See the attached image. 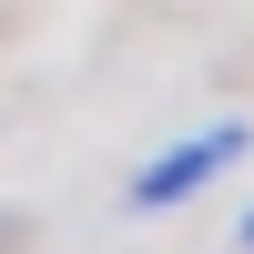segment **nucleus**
I'll list each match as a JSON object with an SVG mask.
<instances>
[{
	"label": "nucleus",
	"mask_w": 254,
	"mask_h": 254,
	"mask_svg": "<svg viewBox=\"0 0 254 254\" xmlns=\"http://www.w3.org/2000/svg\"><path fill=\"white\" fill-rule=\"evenodd\" d=\"M244 153H254V122H214V132H193V142H173V153H153V163L132 173V193H122V203H132V214H173L183 193H203L214 173H234Z\"/></svg>",
	"instance_id": "f257e3e1"
},
{
	"label": "nucleus",
	"mask_w": 254,
	"mask_h": 254,
	"mask_svg": "<svg viewBox=\"0 0 254 254\" xmlns=\"http://www.w3.org/2000/svg\"><path fill=\"white\" fill-rule=\"evenodd\" d=\"M234 244H244V254H254V214H244V224H234Z\"/></svg>",
	"instance_id": "f03ea898"
}]
</instances>
